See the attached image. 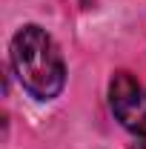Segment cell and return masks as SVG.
<instances>
[{"label":"cell","instance_id":"cell-1","mask_svg":"<svg viewBox=\"0 0 146 149\" xmlns=\"http://www.w3.org/2000/svg\"><path fill=\"white\" fill-rule=\"evenodd\" d=\"M12 69L20 86L37 100H52L66 83V66L52 35L40 26H23L12 37Z\"/></svg>","mask_w":146,"mask_h":149},{"label":"cell","instance_id":"cell-2","mask_svg":"<svg viewBox=\"0 0 146 149\" xmlns=\"http://www.w3.org/2000/svg\"><path fill=\"white\" fill-rule=\"evenodd\" d=\"M109 103L115 118L132 135L146 138V86L129 72H117L109 83Z\"/></svg>","mask_w":146,"mask_h":149}]
</instances>
